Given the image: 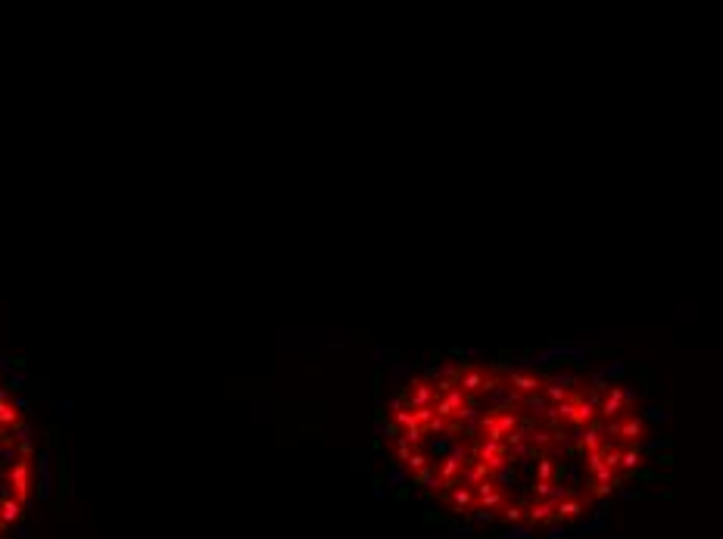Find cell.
<instances>
[{"label":"cell","instance_id":"obj_1","mask_svg":"<svg viewBox=\"0 0 723 539\" xmlns=\"http://www.w3.org/2000/svg\"><path fill=\"white\" fill-rule=\"evenodd\" d=\"M41 474L32 403L13 371L0 368V539L26 520Z\"/></svg>","mask_w":723,"mask_h":539},{"label":"cell","instance_id":"obj_2","mask_svg":"<svg viewBox=\"0 0 723 539\" xmlns=\"http://www.w3.org/2000/svg\"><path fill=\"white\" fill-rule=\"evenodd\" d=\"M633 393L624 390V387H611L608 396L602 399V415L614 418V415H633Z\"/></svg>","mask_w":723,"mask_h":539},{"label":"cell","instance_id":"obj_3","mask_svg":"<svg viewBox=\"0 0 723 539\" xmlns=\"http://www.w3.org/2000/svg\"><path fill=\"white\" fill-rule=\"evenodd\" d=\"M608 430H611V434H620L624 436L627 443H636L639 436H642V418H636V415H627L624 421H614V424H608Z\"/></svg>","mask_w":723,"mask_h":539},{"label":"cell","instance_id":"obj_4","mask_svg":"<svg viewBox=\"0 0 723 539\" xmlns=\"http://www.w3.org/2000/svg\"><path fill=\"white\" fill-rule=\"evenodd\" d=\"M509 383L515 387V393H524V396H530V393H540L546 383L540 380L536 374H527V371H515V374H509Z\"/></svg>","mask_w":723,"mask_h":539},{"label":"cell","instance_id":"obj_5","mask_svg":"<svg viewBox=\"0 0 723 539\" xmlns=\"http://www.w3.org/2000/svg\"><path fill=\"white\" fill-rule=\"evenodd\" d=\"M595 421V403H589V399H580L577 403V411H573V427H589V424Z\"/></svg>","mask_w":723,"mask_h":539},{"label":"cell","instance_id":"obj_6","mask_svg":"<svg viewBox=\"0 0 723 539\" xmlns=\"http://www.w3.org/2000/svg\"><path fill=\"white\" fill-rule=\"evenodd\" d=\"M583 449H587V455L589 452H605V449H602V427L595 421L589 424L587 434H583Z\"/></svg>","mask_w":723,"mask_h":539},{"label":"cell","instance_id":"obj_7","mask_svg":"<svg viewBox=\"0 0 723 539\" xmlns=\"http://www.w3.org/2000/svg\"><path fill=\"white\" fill-rule=\"evenodd\" d=\"M542 393H546L549 403H564V399L571 396V393H567L561 383H549V387H542Z\"/></svg>","mask_w":723,"mask_h":539},{"label":"cell","instance_id":"obj_8","mask_svg":"<svg viewBox=\"0 0 723 539\" xmlns=\"http://www.w3.org/2000/svg\"><path fill=\"white\" fill-rule=\"evenodd\" d=\"M527 405H530V409H542V405H546V399L536 396V393H530V396H527Z\"/></svg>","mask_w":723,"mask_h":539}]
</instances>
